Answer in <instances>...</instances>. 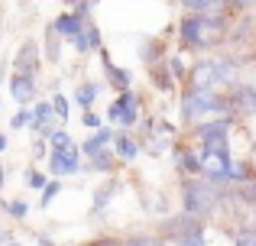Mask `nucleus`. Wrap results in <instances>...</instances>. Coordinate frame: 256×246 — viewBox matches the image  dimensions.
I'll return each mask as SVG.
<instances>
[{"label":"nucleus","instance_id":"obj_1","mask_svg":"<svg viewBox=\"0 0 256 246\" xmlns=\"http://www.w3.org/2000/svg\"><path fill=\"white\" fill-rule=\"evenodd\" d=\"M224 195L227 188L224 185H214L208 178H178V201L182 211L192 217H201V221H218L220 208H224Z\"/></svg>","mask_w":256,"mask_h":246},{"label":"nucleus","instance_id":"obj_2","mask_svg":"<svg viewBox=\"0 0 256 246\" xmlns=\"http://www.w3.org/2000/svg\"><path fill=\"white\" fill-rule=\"evenodd\" d=\"M211 117H234L224 91L178 88V130H188V126L211 120Z\"/></svg>","mask_w":256,"mask_h":246},{"label":"nucleus","instance_id":"obj_3","mask_svg":"<svg viewBox=\"0 0 256 246\" xmlns=\"http://www.w3.org/2000/svg\"><path fill=\"white\" fill-rule=\"evenodd\" d=\"M82 149H78V143L65 146V149H49V156H46V172H49V178H72L82 172Z\"/></svg>","mask_w":256,"mask_h":246},{"label":"nucleus","instance_id":"obj_4","mask_svg":"<svg viewBox=\"0 0 256 246\" xmlns=\"http://www.w3.org/2000/svg\"><path fill=\"white\" fill-rule=\"evenodd\" d=\"M227 101H230V114L237 117L240 123L256 120V81H240L237 88L227 91Z\"/></svg>","mask_w":256,"mask_h":246},{"label":"nucleus","instance_id":"obj_5","mask_svg":"<svg viewBox=\"0 0 256 246\" xmlns=\"http://www.w3.org/2000/svg\"><path fill=\"white\" fill-rule=\"evenodd\" d=\"M10 71H20V75H30V78H39L42 75V49H39L36 39H23L13 52V62H10Z\"/></svg>","mask_w":256,"mask_h":246},{"label":"nucleus","instance_id":"obj_6","mask_svg":"<svg viewBox=\"0 0 256 246\" xmlns=\"http://www.w3.org/2000/svg\"><path fill=\"white\" fill-rule=\"evenodd\" d=\"M114 104H117V110H120V117H117V130H136V123H140V117H143V110H146V101H143V94L140 91H120L117 97H114Z\"/></svg>","mask_w":256,"mask_h":246},{"label":"nucleus","instance_id":"obj_7","mask_svg":"<svg viewBox=\"0 0 256 246\" xmlns=\"http://www.w3.org/2000/svg\"><path fill=\"white\" fill-rule=\"evenodd\" d=\"M98 58H100V68H104V84L114 91V94H120V91H130V88H133V71L114 62L107 49H100Z\"/></svg>","mask_w":256,"mask_h":246},{"label":"nucleus","instance_id":"obj_8","mask_svg":"<svg viewBox=\"0 0 256 246\" xmlns=\"http://www.w3.org/2000/svg\"><path fill=\"white\" fill-rule=\"evenodd\" d=\"M120 169H124V162L117 159V152H114L110 146H104V149H98L94 156L82 159V172H78V175H117Z\"/></svg>","mask_w":256,"mask_h":246},{"label":"nucleus","instance_id":"obj_9","mask_svg":"<svg viewBox=\"0 0 256 246\" xmlns=\"http://www.w3.org/2000/svg\"><path fill=\"white\" fill-rule=\"evenodd\" d=\"M6 84H10V97L20 104V107H32V104L39 101V78H30V75H20V71H10Z\"/></svg>","mask_w":256,"mask_h":246},{"label":"nucleus","instance_id":"obj_10","mask_svg":"<svg viewBox=\"0 0 256 246\" xmlns=\"http://www.w3.org/2000/svg\"><path fill=\"white\" fill-rule=\"evenodd\" d=\"M146 81H150V88L156 91V94H162V97H178V81H175V75L169 71L166 58L146 68Z\"/></svg>","mask_w":256,"mask_h":246},{"label":"nucleus","instance_id":"obj_11","mask_svg":"<svg viewBox=\"0 0 256 246\" xmlns=\"http://www.w3.org/2000/svg\"><path fill=\"white\" fill-rule=\"evenodd\" d=\"M68 45L78 52V55H98V52L104 49V36H100V26L94 23V19H84L82 32H78V36L72 39Z\"/></svg>","mask_w":256,"mask_h":246},{"label":"nucleus","instance_id":"obj_12","mask_svg":"<svg viewBox=\"0 0 256 246\" xmlns=\"http://www.w3.org/2000/svg\"><path fill=\"white\" fill-rule=\"evenodd\" d=\"M124 191V178L120 175H104V182L98 185V191H94V201H91V214H104L107 208H110V201Z\"/></svg>","mask_w":256,"mask_h":246},{"label":"nucleus","instance_id":"obj_13","mask_svg":"<svg viewBox=\"0 0 256 246\" xmlns=\"http://www.w3.org/2000/svg\"><path fill=\"white\" fill-rule=\"evenodd\" d=\"M140 198H143V211L152 217H169L172 214V195L162 188H143L140 185Z\"/></svg>","mask_w":256,"mask_h":246},{"label":"nucleus","instance_id":"obj_14","mask_svg":"<svg viewBox=\"0 0 256 246\" xmlns=\"http://www.w3.org/2000/svg\"><path fill=\"white\" fill-rule=\"evenodd\" d=\"M110 149L117 152V159H120L124 165L136 162V159L143 156V149H140V139L133 136L130 130H117V133H114V143H110Z\"/></svg>","mask_w":256,"mask_h":246},{"label":"nucleus","instance_id":"obj_15","mask_svg":"<svg viewBox=\"0 0 256 246\" xmlns=\"http://www.w3.org/2000/svg\"><path fill=\"white\" fill-rule=\"evenodd\" d=\"M224 204H230V208H256V178H253V182L227 185Z\"/></svg>","mask_w":256,"mask_h":246},{"label":"nucleus","instance_id":"obj_16","mask_svg":"<svg viewBox=\"0 0 256 246\" xmlns=\"http://www.w3.org/2000/svg\"><path fill=\"white\" fill-rule=\"evenodd\" d=\"M62 45H65V39L56 32V26H46V32H42V42H39V49H42V58H46V65H62Z\"/></svg>","mask_w":256,"mask_h":246},{"label":"nucleus","instance_id":"obj_17","mask_svg":"<svg viewBox=\"0 0 256 246\" xmlns=\"http://www.w3.org/2000/svg\"><path fill=\"white\" fill-rule=\"evenodd\" d=\"M169 52H172V45H166V36H150L140 45V62H143V68H150V65L162 62Z\"/></svg>","mask_w":256,"mask_h":246},{"label":"nucleus","instance_id":"obj_18","mask_svg":"<svg viewBox=\"0 0 256 246\" xmlns=\"http://www.w3.org/2000/svg\"><path fill=\"white\" fill-rule=\"evenodd\" d=\"M100 88H104V81H94V78H82V81L75 84V91H72V97H75V104H78L82 110H94Z\"/></svg>","mask_w":256,"mask_h":246},{"label":"nucleus","instance_id":"obj_19","mask_svg":"<svg viewBox=\"0 0 256 246\" xmlns=\"http://www.w3.org/2000/svg\"><path fill=\"white\" fill-rule=\"evenodd\" d=\"M114 133H117V126H110V123H104V126H98V130H91V136L84 139L78 149H82V156H94L98 149H104V146H110L114 143Z\"/></svg>","mask_w":256,"mask_h":246},{"label":"nucleus","instance_id":"obj_20","mask_svg":"<svg viewBox=\"0 0 256 246\" xmlns=\"http://www.w3.org/2000/svg\"><path fill=\"white\" fill-rule=\"evenodd\" d=\"M52 26H56V32L65 39V42H72V39L82 32V26H84V19L78 16V13H72V10H65V13H58L56 19H52Z\"/></svg>","mask_w":256,"mask_h":246},{"label":"nucleus","instance_id":"obj_21","mask_svg":"<svg viewBox=\"0 0 256 246\" xmlns=\"http://www.w3.org/2000/svg\"><path fill=\"white\" fill-rule=\"evenodd\" d=\"M62 191H65V182H62V178H49V182H46V188L42 191H39V208H52V204H56V198L58 195H62Z\"/></svg>","mask_w":256,"mask_h":246},{"label":"nucleus","instance_id":"obj_22","mask_svg":"<svg viewBox=\"0 0 256 246\" xmlns=\"http://www.w3.org/2000/svg\"><path fill=\"white\" fill-rule=\"evenodd\" d=\"M49 101H52V110H56L58 123H62V126H68V123H72V101H68V94L56 91V94H52Z\"/></svg>","mask_w":256,"mask_h":246},{"label":"nucleus","instance_id":"obj_23","mask_svg":"<svg viewBox=\"0 0 256 246\" xmlns=\"http://www.w3.org/2000/svg\"><path fill=\"white\" fill-rule=\"evenodd\" d=\"M32 123H42V120H58L56 117V110H52V101L49 97H39L36 104H32Z\"/></svg>","mask_w":256,"mask_h":246},{"label":"nucleus","instance_id":"obj_24","mask_svg":"<svg viewBox=\"0 0 256 246\" xmlns=\"http://www.w3.org/2000/svg\"><path fill=\"white\" fill-rule=\"evenodd\" d=\"M26 188H32V191H42L46 188V182H49V172L46 169H39V165H30V169H26Z\"/></svg>","mask_w":256,"mask_h":246},{"label":"nucleus","instance_id":"obj_25","mask_svg":"<svg viewBox=\"0 0 256 246\" xmlns=\"http://www.w3.org/2000/svg\"><path fill=\"white\" fill-rule=\"evenodd\" d=\"M6 217L26 221V217H30V201H26V198H6Z\"/></svg>","mask_w":256,"mask_h":246},{"label":"nucleus","instance_id":"obj_26","mask_svg":"<svg viewBox=\"0 0 256 246\" xmlns=\"http://www.w3.org/2000/svg\"><path fill=\"white\" fill-rule=\"evenodd\" d=\"M120 246H166V243H162V237L152 230V234H133V237H126Z\"/></svg>","mask_w":256,"mask_h":246},{"label":"nucleus","instance_id":"obj_27","mask_svg":"<svg viewBox=\"0 0 256 246\" xmlns=\"http://www.w3.org/2000/svg\"><path fill=\"white\" fill-rule=\"evenodd\" d=\"M30 123H32V110H30V107H20L16 114L10 117V130H13V133H20V130H30Z\"/></svg>","mask_w":256,"mask_h":246},{"label":"nucleus","instance_id":"obj_28","mask_svg":"<svg viewBox=\"0 0 256 246\" xmlns=\"http://www.w3.org/2000/svg\"><path fill=\"white\" fill-rule=\"evenodd\" d=\"M72 143H75V136L68 133V126H58L49 136V149H65V146H72Z\"/></svg>","mask_w":256,"mask_h":246},{"label":"nucleus","instance_id":"obj_29","mask_svg":"<svg viewBox=\"0 0 256 246\" xmlns=\"http://www.w3.org/2000/svg\"><path fill=\"white\" fill-rule=\"evenodd\" d=\"M98 3H100V0H78V3L72 6V13H78L82 19H91L94 10H98Z\"/></svg>","mask_w":256,"mask_h":246},{"label":"nucleus","instance_id":"obj_30","mask_svg":"<svg viewBox=\"0 0 256 246\" xmlns=\"http://www.w3.org/2000/svg\"><path fill=\"white\" fill-rule=\"evenodd\" d=\"M32 162H39V159H46L49 156V139H42V136H32Z\"/></svg>","mask_w":256,"mask_h":246},{"label":"nucleus","instance_id":"obj_31","mask_svg":"<svg viewBox=\"0 0 256 246\" xmlns=\"http://www.w3.org/2000/svg\"><path fill=\"white\" fill-rule=\"evenodd\" d=\"M82 126L84 130H98V126H104V117L98 110H82Z\"/></svg>","mask_w":256,"mask_h":246},{"label":"nucleus","instance_id":"obj_32","mask_svg":"<svg viewBox=\"0 0 256 246\" xmlns=\"http://www.w3.org/2000/svg\"><path fill=\"white\" fill-rule=\"evenodd\" d=\"M234 246H256V230H230Z\"/></svg>","mask_w":256,"mask_h":246},{"label":"nucleus","instance_id":"obj_33","mask_svg":"<svg viewBox=\"0 0 256 246\" xmlns=\"http://www.w3.org/2000/svg\"><path fill=\"white\" fill-rule=\"evenodd\" d=\"M230 3H234V10L240 13V10H250V6L256 3V0H230Z\"/></svg>","mask_w":256,"mask_h":246},{"label":"nucleus","instance_id":"obj_34","mask_svg":"<svg viewBox=\"0 0 256 246\" xmlns=\"http://www.w3.org/2000/svg\"><path fill=\"white\" fill-rule=\"evenodd\" d=\"M36 243H39V246H58L52 237H46V234H36Z\"/></svg>","mask_w":256,"mask_h":246},{"label":"nucleus","instance_id":"obj_35","mask_svg":"<svg viewBox=\"0 0 256 246\" xmlns=\"http://www.w3.org/2000/svg\"><path fill=\"white\" fill-rule=\"evenodd\" d=\"M10 240H13V234H10V230H6V227H0V246H6Z\"/></svg>","mask_w":256,"mask_h":246},{"label":"nucleus","instance_id":"obj_36","mask_svg":"<svg viewBox=\"0 0 256 246\" xmlns=\"http://www.w3.org/2000/svg\"><path fill=\"white\" fill-rule=\"evenodd\" d=\"M6 149H10V136H6V133H0V156H4Z\"/></svg>","mask_w":256,"mask_h":246},{"label":"nucleus","instance_id":"obj_37","mask_svg":"<svg viewBox=\"0 0 256 246\" xmlns=\"http://www.w3.org/2000/svg\"><path fill=\"white\" fill-rule=\"evenodd\" d=\"M4 185H6V165L0 162V191H4Z\"/></svg>","mask_w":256,"mask_h":246},{"label":"nucleus","instance_id":"obj_38","mask_svg":"<svg viewBox=\"0 0 256 246\" xmlns=\"http://www.w3.org/2000/svg\"><path fill=\"white\" fill-rule=\"evenodd\" d=\"M6 78H10V75H6V62H4V65H0V84H4Z\"/></svg>","mask_w":256,"mask_h":246},{"label":"nucleus","instance_id":"obj_39","mask_svg":"<svg viewBox=\"0 0 256 246\" xmlns=\"http://www.w3.org/2000/svg\"><path fill=\"white\" fill-rule=\"evenodd\" d=\"M78 3V0H65V6H68V10H72V6H75Z\"/></svg>","mask_w":256,"mask_h":246},{"label":"nucleus","instance_id":"obj_40","mask_svg":"<svg viewBox=\"0 0 256 246\" xmlns=\"http://www.w3.org/2000/svg\"><path fill=\"white\" fill-rule=\"evenodd\" d=\"M6 246H23V243H20V240H10V243H6Z\"/></svg>","mask_w":256,"mask_h":246},{"label":"nucleus","instance_id":"obj_41","mask_svg":"<svg viewBox=\"0 0 256 246\" xmlns=\"http://www.w3.org/2000/svg\"><path fill=\"white\" fill-rule=\"evenodd\" d=\"M0 36H4V26H0Z\"/></svg>","mask_w":256,"mask_h":246}]
</instances>
